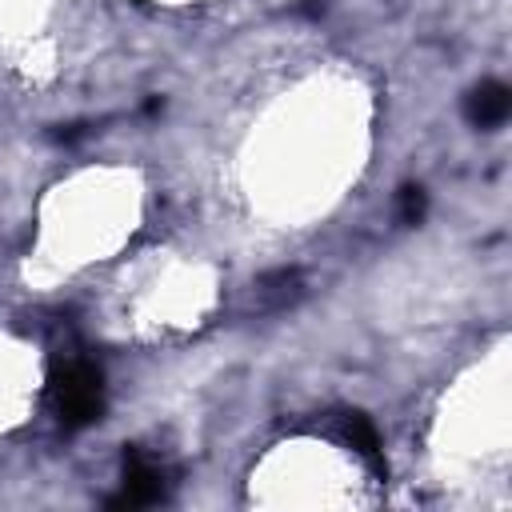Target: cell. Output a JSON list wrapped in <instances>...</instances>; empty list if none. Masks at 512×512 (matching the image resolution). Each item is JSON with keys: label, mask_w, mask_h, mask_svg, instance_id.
Returning <instances> with one entry per match:
<instances>
[{"label": "cell", "mask_w": 512, "mask_h": 512, "mask_svg": "<svg viewBox=\"0 0 512 512\" xmlns=\"http://www.w3.org/2000/svg\"><path fill=\"white\" fill-rule=\"evenodd\" d=\"M52 408L64 428H88L104 412V376L88 360H68L52 372Z\"/></svg>", "instance_id": "6da1fadb"}, {"label": "cell", "mask_w": 512, "mask_h": 512, "mask_svg": "<svg viewBox=\"0 0 512 512\" xmlns=\"http://www.w3.org/2000/svg\"><path fill=\"white\" fill-rule=\"evenodd\" d=\"M156 500H164V476L140 452H124V488L112 496V508H144Z\"/></svg>", "instance_id": "7a4b0ae2"}, {"label": "cell", "mask_w": 512, "mask_h": 512, "mask_svg": "<svg viewBox=\"0 0 512 512\" xmlns=\"http://www.w3.org/2000/svg\"><path fill=\"white\" fill-rule=\"evenodd\" d=\"M508 108H512V92L500 80H484V84H476L464 96V116H468L472 128H496V124H504L508 120Z\"/></svg>", "instance_id": "3957f363"}, {"label": "cell", "mask_w": 512, "mask_h": 512, "mask_svg": "<svg viewBox=\"0 0 512 512\" xmlns=\"http://www.w3.org/2000/svg\"><path fill=\"white\" fill-rule=\"evenodd\" d=\"M304 296V276L296 268H276L256 280V304L268 312H284Z\"/></svg>", "instance_id": "277c9868"}, {"label": "cell", "mask_w": 512, "mask_h": 512, "mask_svg": "<svg viewBox=\"0 0 512 512\" xmlns=\"http://www.w3.org/2000/svg\"><path fill=\"white\" fill-rule=\"evenodd\" d=\"M340 436L376 468V472H384V460H380V440H376V428L368 424V416H360V412H344L340 416Z\"/></svg>", "instance_id": "5b68a950"}, {"label": "cell", "mask_w": 512, "mask_h": 512, "mask_svg": "<svg viewBox=\"0 0 512 512\" xmlns=\"http://www.w3.org/2000/svg\"><path fill=\"white\" fill-rule=\"evenodd\" d=\"M396 212H400V224H420L428 212V192L420 184H404L396 196Z\"/></svg>", "instance_id": "8992f818"}]
</instances>
